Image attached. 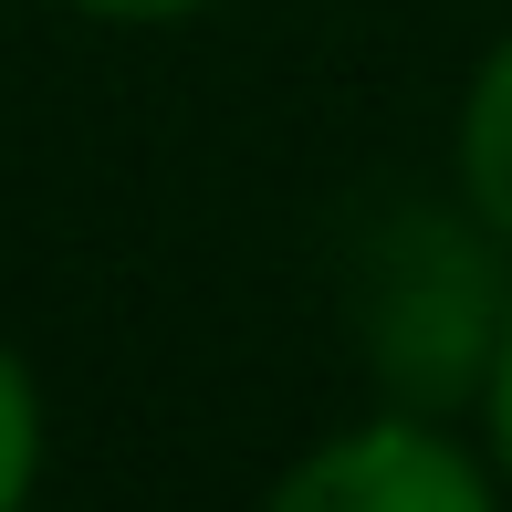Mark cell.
Returning <instances> with one entry per match:
<instances>
[{"label": "cell", "instance_id": "1", "mask_svg": "<svg viewBox=\"0 0 512 512\" xmlns=\"http://www.w3.org/2000/svg\"><path fill=\"white\" fill-rule=\"evenodd\" d=\"M262 512H502V471L492 450L450 439L429 408H387L314 439L262 492Z\"/></svg>", "mask_w": 512, "mask_h": 512}, {"label": "cell", "instance_id": "2", "mask_svg": "<svg viewBox=\"0 0 512 512\" xmlns=\"http://www.w3.org/2000/svg\"><path fill=\"white\" fill-rule=\"evenodd\" d=\"M450 168H460V209L512 251V32L471 63V95L450 126Z\"/></svg>", "mask_w": 512, "mask_h": 512}, {"label": "cell", "instance_id": "3", "mask_svg": "<svg viewBox=\"0 0 512 512\" xmlns=\"http://www.w3.org/2000/svg\"><path fill=\"white\" fill-rule=\"evenodd\" d=\"M32 492H42V387L0 345V512H32Z\"/></svg>", "mask_w": 512, "mask_h": 512}, {"label": "cell", "instance_id": "4", "mask_svg": "<svg viewBox=\"0 0 512 512\" xmlns=\"http://www.w3.org/2000/svg\"><path fill=\"white\" fill-rule=\"evenodd\" d=\"M481 439H492V471L512 492V314H502V345H492V377H481Z\"/></svg>", "mask_w": 512, "mask_h": 512}, {"label": "cell", "instance_id": "5", "mask_svg": "<svg viewBox=\"0 0 512 512\" xmlns=\"http://www.w3.org/2000/svg\"><path fill=\"white\" fill-rule=\"evenodd\" d=\"M63 11H84V21H136V32H147V21H199L209 0H63Z\"/></svg>", "mask_w": 512, "mask_h": 512}]
</instances>
